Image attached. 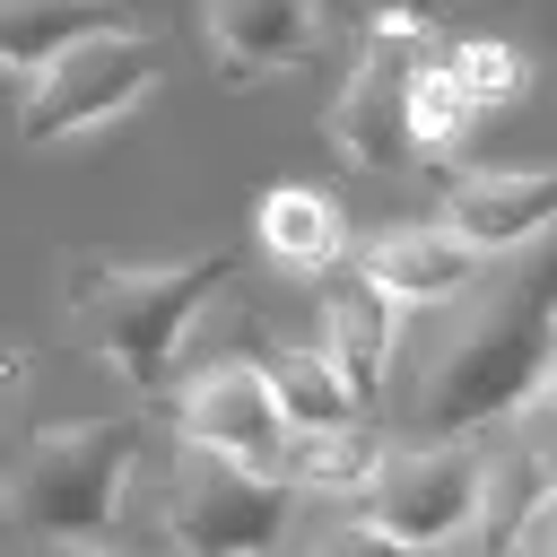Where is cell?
<instances>
[{
	"instance_id": "obj_9",
	"label": "cell",
	"mask_w": 557,
	"mask_h": 557,
	"mask_svg": "<svg viewBox=\"0 0 557 557\" xmlns=\"http://www.w3.org/2000/svg\"><path fill=\"white\" fill-rule=\"evenodd\" d=\"M200 44L226 87H252L322 44V0H200Z\"/></svg>"
},
{
	"instance_id": "obj_21",
	"label": "cell",
	"mask_w": 557,
	"mask_h": 557,
	"mask_svg": "<svg viewBox=\"0 0 557 557\" xmlns=\"http://www.w3.org/2000/svg\"><path fill=\"white\" fill-rule=\"evenodd\" d=\"M444 0H366V17H409V26H435Z\"/></svg>"
},
{
	"instance_id": "obj_20",
	"label": "cell",
	"mask_w": 557,
	"mask_h": 557,
	"mask_svg": "<svg viewBox=\"0 0 557 557\" xmlns=\"http://www.w3.org/2000/svg\"><path fill=\"white\" fill-rule=\"evenodd\" d=\"M26 374H35L26 339H17V331H0V400H17V392H26Z\"/></svg>"
},
{
	"instance_id": "obj_12",
	"label": "cell",
	"mask_w": 557,
	"mask_h": 557,
	"mask_svg": "<svg viewBox=\"0 0 557 557\" xmlns=\"http://www.w3.org/2000/svg\"><path fill=\"white\" fill-rule=\"evenodd\" d=\"M357 270H366L392 305H453V296L479 278V252L453 244L444 226H383V235L357 252Z\"/></svg>"
},
{
	"instance_id": "obj_5",
	"label": "cell",
	"mask_w": 557,
	"mask_h": 557,
	"mask_svg": "<svg viewBox=\"0 0 557 557\" xmlns=\"http://www.w3.org/2000/svg\"><path fill=\"white\" fill-rule=\"evenodd\" d=\"M157 96V44L139 26H104V35H78L61 44L44 70H26V96H17V139H78V131H104L122 113H139Z\"/></svg>"
},
{
	"instance_id": "obj_8",
	"label": "cell",
	"mask_w": 557,
	"mask_h": 557,
	"mask_svg": "<svg viewBox=\"0 0 557 557\" xmlns=\"http://www.w3.org/2000/svg\"><path fill=\"white\" fill-rule=\"evenodd\" d=\"M165 392H174L183 444L270 470V453H278V400H270V383H261V357H218V366H200V374H174Z\"/></svg>"
},
{
	"instance_id": "obj_7",
	"label": "cell",
	"mask_w": 557,
	"mask_h": 557,
	"mask_svg": "<svg viewBox=\"0 0 557 557\" xmlns=\"http://www.w3.org/2000/svg\"><path fill=\"white\" fill-rule=\"evenodd\" d=\"M426 61V26L409 17H366V44L348 61V87L331 104V148L357 165V174H409L418 148H409V78Z\"/></svg>"
},
{
	"instance_id": "obj_2",
	"label": "cell",
	"mask_w": 557,
	"mask_h": 557,
	"mask_svg": "<svg viewBox=\"0 0 557 557\" xmlns=\"http://www.w3.org/2000/svg\"><path fill=\"white\" fill-rule=\"evenodd\" d=\"M548 374H557L548 287L522 278L487 313H470V331L426 374V426L435 435H479L496 418H531V409H548Z\"/></svg>"
},
{
	"instance_id": "obj_19",
	"label": "cell",
	"mask_w": 557,
	"mask_h": 557,
	"mask_svg": "<svg viewBox=\"0 0 557 557\" xmlns=\"http://www.w3.org/2000/svg\"><path fill=\"white\" fill-rule=\"evenodd\" d=\"M548 548H557V496H548V505H540V513H531V522H513V531H505V548H496V557H548Z\"/></svg>"
},
{
	"instance_id": "obj_22",
	"label": "cell",
	"mask_w": 557,
	"mask_h": 557,
	"mask_svg": "<svg viewBox=\"0 0 557 557\" xmlns=\"http://www.w3.org/2000/svg\"><path fill=\"white\" fill-rule=\"evenodd\" d=\"M70 557H104V548H87V540H78V548H70Z\"/></svg>"
},
{
	"instance_id": "obj_15",
	"label": "cell",
	"mask_w": 557,
	"mask_h": 557,
	"mask_svg": "<svg viewBox=\"0 0 557 557\" xmlns=\"http://www.w3.org/2000/svg\"><path fill=\"white\" fill-rule=\"evenodd\" d=\"M104 26H131V9H122V0H0V70L26 78V70H44L61 44L104 35Z\"/></svg>"
},
{
	"instance_id": "obj_3",
	"label": "cell",
	"mask_w": 557,
	"mask_h": 557,
	"mask_svg": "<svg viewBox=\"0 0 557 557\" xmlns=\"http://www.w3.org/2000/svg\"><path fill=\"white\" fill-rule=\"evenodd\" d=\"M131 461H139V418H96V426H44L0 479V505L26 540L78 548L104 540L131 505Z\"/></svg>"
},
{
	"instance_id": "obj_18",
	"label": "cell",
	"mask_w": 557,
	"mask_h": 557,
	"mask_svg": "<svg viewBox=\"0 0 557 557\" xmlns=\"http://www.w3.org/2000/svg\"><path fill=\"white\" fill-rule=\"evenodd\" d=\"M296 557H435V548H400V540H383V531L348 522V531H322V540H305Z\"/></svg>"
},
{
	"instance_id": "obj_4",
	"label": "cell",
	"mask_w": 557,
	"mask_h": 557,
	"mask_svg": "<svg viewBox=\"0 0 557 557\" xmlns=\"http://www.w3.org/2000/svg\"><path fill=\"white\" fill-rule=\"evenodd\" d=\"M287 513H296V487L278 470H252V461H226L200 444H183L165 505H157V522L183 557H278Z\"/></svg>"
},
{
	"instance_id": "obj_11",
	"label": "cell",
	"mask_w": 557,
	"mask_h": 557,
	"mask_svg": "<svg viewBox=\"0 0 557 557\" xmlns=\"http://www.w3.org/2000/svg\"><path fill=\"white\" fill-rule=\"evenodd\" d=\"M548 218H557V174H540V165H487V174H461L453 200H444V235L470 244L479 261L522 252Z\"/></svg>"
},
{
	"instance_id": "obj_10",
	"label": "cell",
	"mask_w": 557,
	"mask_h": 557,
	"mask_svg": "<svg viewBox=\"0 0 557 557\" xmlns=\"http://www.w3.org/2000/svg\"><path fill=\"white\" fill-rule=\"evenodd\" d=\"M331 287H322V357L339 366V383H348V400L357 409H374L383 392H392V348H400V305L366 278V270H348V261H331L322 270Z\"/></svg>"
},
{
	"instance_id": "obj_14",
	"label": "cell",
	"mask_w": 557,
	"mask_h": 557,
	"mask_svg": "<svg viewBox=\"0 0 557 557\" xmlns=\"http://www.w3.org/2000/svg\"><path fill=\"white\" fill-rule=\"evenodd\" d=\"M374 461H383V435L366 418H348V426H278V453H270V470L287 487H313V496H357Z\"/></svg>"
},
{
	"instance_id": "obj_1",
	"label": "cell",
	"mask_w": 557,
	"mask_h": 557,
	"mask_svg": "<svg viewBox=\"0 0 557 557\" xmlns=\"http://www.w3.org/2000/svg\"><path fill=\"white\" fill-rule=\"evenodd\" d=\"M226 278H235V252H200V261H165V270L78 261V270H70V305H78L96 357H104L131 392H165V383L183 374L191 322L218 305Z\"/></svg>"
},
{
	"instance_id": "obj_13",
	"label": "cell",
	"mask_w": 557,
	"mask_h": 557,
	"mask_svg": "<svg viewBox=\"0 0 557 557\" xmlns=\"http://www.w3.org/2000/svg\"><path fill=\"white\" fill-rule=\"evenodd\" d=\"M261 252L296 278H322L331 261H348V218L331 209V191L278 183V191H261Z\"/></svg>"
},
{
	"instance_id": "obj_17",
	"label": "cell",
	"mask_w": 557,
	"mask_h": 557,
	"mask_svg": "<svg viewBox=\"0 0 557 557\" xmlns=\"http://www.w3.org/2000/svg\"><path fill=\"white\" fill-rule=\"evenodd\" d=\"M435 61H444V78L470 96V113H479V122H487V113H505V104H522V87H531V61H522L513 44H496V35L435 44Z\"/></svg>"
},
{
	"instance_id": "obj_16",
	"label": "cell",
	"mask_w": 557,
	"mask_h": 557,
	"mask_svg": "<svg viewBox=\"0 0 557 557\" xmlns=\"http://www.w3.org/2000/svg\"><path fill=\"white\" fill-rule=\"evenodd\" d=\"M261 383H270V400H278V426H348V418H366L322 348H278V357H261Z\"/></svg>"
},
{
	"instance_id": "obj_6",
	"label": "cell",
	"mask_w": 557,
	"mask_h": 557,
	"mask_svg": "<svg viewBox=\"0 0 557 557\" xmlns=\"http://www.w3.org/2000/svg\"><path fill=\"white\" fill-rule=\"evenodd\" d=\"M479 479H487V444L479 435H444L418 453H383L357 487V522L400 540V548H453L479 513Z\"/></svg>"
}]
</instances>
